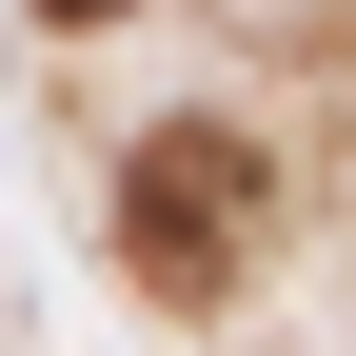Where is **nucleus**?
Segmentation results:
<instances>
[{"mask_svg":"<svg viewBox=\"0 0 356 356\" xmlns=\"http://www.w3.org/2000/svg\"><path fill=\"white\" fill-rule=\"evenodd\" d=\"M119 238H139V277L218 297V277H238V238H257V139L159 119V139H139V198H119Z\"/></svg>","mask_w":356,"mask_h":356,"instance_id":"nucleus-1","label":"nucleus"},{"mask_svg":"<svg viewBox=\"0 0 356 356\" xmlns=\"http://www.w3.org/2000/svg\"><path fill=\"white\" fill-rule=\"evenodd\" d=\"M40 20H119V0H40Z\"/></svg>","mask_w":356,"mask_h":356,"instance_id":"nucleus-2","label":"nucleus"}]
</instances>
